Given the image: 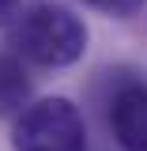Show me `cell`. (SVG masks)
I'll return each instance as SVG.
<instances>
[{
    "label": "cell",
    "instance_id": "1",
    "mask_svg": "<svg viewBox=\"0 0 147 151\" xmlns=\"http://www.w3.org/2000/svg\"><path fill=\"white\" fill-rule=\"evenodd\" d=\"M8 42L19 57L34 60L42 68H68L87 53V27L64 4L38 0L30 8L15 12Z\"/></svg>",
    "mask_w": 147,
    "mask_h": 151
},
{
    "label": "cell",
    "instance_id": "4",
    "mask_svg": "<svg viewBox=\"0 0 147 151\" xmlns=\"http://www.w3.org/2000/svg\"><path fill=\"white\" fill-rule=\"evenodd\" d=\"M30 98V79L11 53H0V117L15 113Z\"/></svg>",
    "mask_w": 147,
    "mask_h": 151
},
{
    "label": "cell",
    "instance_id": "5",
    "mask_svg": "<svg viewBox=\"0 0 147 151\" xmlns=\"http://www.w3.org/2000/svg\"><path fill=\"white\" fill-rule=\"evenodd\" d=\"M83 4H91L94 12H106V15H136L140 8H143V0H83Z\"/></svg>",
    "mask_w": 147,
    "mask_h": 151
},
{
    "label": "cell",
    "instance_id": "6",
    "mask_svg": "<svg viewBox=\"0 0 147 151\" xmlns=\"http://www.w3.org/2000/svg\"><path fill=\"white\" fill-rule=\"evenodd\" d=\"M15 12H19V0H0V27H4V23H11Z\"/></svg>",
    "mask_w": 147,
    "mask_h": 151
},
{
    "label": "cell",
    "instance_id": "2",
    "mask_svg": "<svg viewBox=\"0 0 147 151\" xmlns=\"http://www.w3.org/2000/svg\"><path fill=\"white\" fill-rule=\"evenodd\" d=\"M15 151H87L83 113L68 98H42L27 106L11 132Z\"/></svg>",
    "mask_w": 147,
    "mask_h": 151
},
{
    "label": "cell",
    "instance_id": "3",
    "mask_svg": "<svg viewBox=\"0 0 147 151\" xmlns=\"http://www.w3.org/2000/svg\"><path fill=\"white\" fill-rule=\"evenodd\" d=\"M110 125L125 151H147V87L128 83L113 94Z\"/></svg>",
    "mask_w": 147,
    "mask_h": 151
}]
</instances>
